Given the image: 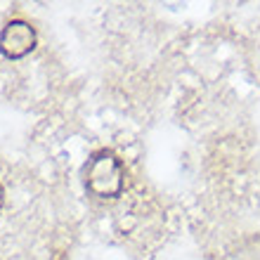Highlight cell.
<instances>
[{"label": "cell", "mask_w": 260, "mask_h": 260, "mask_svg": "<svg viewBox=\"0 0 260 260\" xmlns=\"http://www.w3.org/2000/svg\"><path fill=\"white\" fill-rule=\"evenodd\" d=\"M83 180L88 192H92L100 199H116L121 197L125 187V171L123 164L118 161L116 154L111 151H97L95 156L88 161Z\"/></svg>", "instance_id": "6da1fadb"}, {"label": "cell", "mask_w": 260, "mask_h": 260, "mask_svg": "<svg viewBox=\"0 0 260 260\" xmlns=\"http://www.w3.org/2000/svg\"><path fill=\"white\" fill-rule=\"evenodd\" d=\"M36 41H38L36 28L26 21L14 19L0 31V52L7 59H21L28 52H34Z\"/></svg>", "instance_id": "7a4b0ae2"}, {"label": "cell", "mask_w": 260, "mask_h": 260, "mask_svg": "<svg viewBox=\"0 0 260 260\" xmlns=\"http://www.w3.org/2000/svg\"><path fill=\"white\" fill-rule=\"evenodd\" d=\"M3 204H5V192H3V187H0V208H3Z\"/></svg>", "instance_id": "3957f363"}]
</instances>
